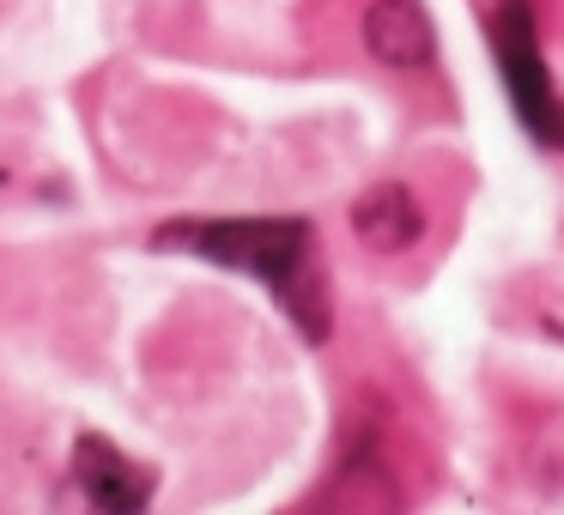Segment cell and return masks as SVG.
<instances>
[{"label":"cell","instance_id":"4","mask_svg":"<svg viewBox=\"0 0 564 515\" xmlns=\"http://www.w3.org/2000/svg\"><path fill=\"white\" fill-rule=\"evenodd\" d=\"M419 200L406 195L401 183H382V188H370V195H358V207H352V231H358V243H370V249H382V255H394V249H406L419 237Z\"/></svg>","mask_w":564,"mask_h":515},{"label":"cell","instance_id":"7","mask_svg":"<svg viewBox=\"0 0 564 515\" xmlns=\"http://www.w3.org/2000/svg\"><path fill=\"white\" fill-rule=\"evenodd\" d=\"M0 183H7V171H0Z\"/></svg>","mask_w":564,"mask_h":515},{"label":"cell","instance_id":"3","mask_svg":"<svg viewBox=\"0 0 564 515\" xmlns=\"http://www.w3.org/2000/svg\"><path fill=\"white\" fill-rule=\"evenodd\" d=\"M365 50L377 55L382 67H425L431 50H437L431 13L419 7V0H370V13H365Z\"/></svg>","mask_w":564,"mask_h":515},{"label":"cell","instance_id":"1","mask_svg":"<svg viewBox=\"0 0 564 515\" xmlns=\"http://www.w3.org/2000/svg\"><path fill=\"white\" fill-rule=\"evenodd\" d=\"M159 249H195V255L261 273L273 285L310 255V224L304 219H183L159 231Z\"/></svg>","mask_w":564,"mask_h":515},{"label":"cell","instance_id":"2","mask_svg":"<svg viewBox=\"0 0 564 515\" xmlns=\"http://www.w3.org/2000/svg\"><path fill=\"white\" fill-rule=\"evenodd\" d=\"M491 50H498V67H503V86H510V103L522 116V128L546 146H564V110L552 98V79L540 67V50H534V13L528 0H503L498 19H491Z\"/></svg>","mask_w":564,"mask_h":515},{"label":"cell","instance_id":"5","mask_svg":"<svg viewBox=\"0 0 564 515\" xmlns=\"http://www.w3.org/2000/svg\"><path fill=\"white\" fill-rule=\"evenodd\" d=\"M74 473H79V485H86V497L98 503V509H140V503H147L140 473H134V467H128L104 437H79Z\"/></svg>","mask_w":564,"mask_h":515},{"label":"cell","instance_id":"6","mask_svg":"<svg viewBox=\"0 0 564 515\" xmlns=\"http://www.w3.org/2000/svg\"><path fill=\"white\" fill-rule=\"evenodd\" d=\"M273 292H280V304H285V316L297 321V333H304V340H328V285H322V273H310L304 261H297L292 273H280V280H273Z\"/></svg>","mask_w":564,"mask_h":515}]
</instances>
